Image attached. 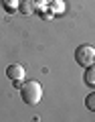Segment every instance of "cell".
<instances>
[{"mask_svg":"<svg viewBox=\"0 0 95 122\" xmlns=\"http://www.w3.org/2000/svg\"><path fill=\"white\" fill-rule=\"evenodd\" d=\"M20 98L24 104L28 106H35L41 102V98H43V86H41L39 81H26L24 86L20 87Z\"/></svg>","mask_w":95,"mask_h":122,"instance_id":"6da1fadb","label":"cell"},{"mask_svg":"<svg viewBox=\"0 0 95 122\" xmlns=\"http://www.w3.org/2000/svg\"><path fill=\"white\" fill-rule=\"evenodd\" d=\"M75 61H77L81 67H89L95 65V49L91 45H79L75 49Z\"/></svg>","mask_w":95,"mask_h":122,"instance_id":"7a4b0ae2","label":"cell"},{"mask_svg":"<svg viewBox=\"0 0 95 122\" xmlns=\"http://www.w3.org/2000/svg\"><path fill=\"white\" fill-rule=\"evenodd\" d=\"M6 75H8V79H10V81L20 83L22 79H24V67H22V65H18V63H12V65H8V67H6Z\"/></svg>","mask_w":95,"mask_h":122,"instance_id":"3957f363","label":"cell"},{"mask_svg":"<svg viewBox=\"0 0 95 122\" xmlns=\"http://www.w3.org/2000/svg\"><path fill=\"white\" fill-rule=\"evenodd\" d=\"M35 10H36V2H35V0H18V12L32 14Z\"/></svg>","mask_w":95,"mask_h":122,"instance_id":"277c9868","label":"cell"},{"mask_svg":"<svg viewBox=\"0 0 95 122\" xmlns=\"http://www.w3.org/2000/svg\"><path fill=\"white\" fill-rule=\"evenodd\" d=\"M83 81H85V86L95 87V65L85 67V73H83Z\"/></svg>","mask_w":95,"mask_h":122,"instance_id":"5b68a950","label":"cell"},{"mask_svg":"<svg viewBox=\"0 0 95 122\" xmlns=\"http://www.w3.org/2000/svg\"><path fill=\"white\" fill-rule=\"evenodd\" d=\"M2 6H4L6 12H16L18 10V0H2Z\"/></svg>","mask_w":95,"mask_h":122,"instance_id":"8992f818","label":"cell"},{"mask_svg":"<svg viewBox=\"0 0 95 122\" xmlns=\"http://www.w3.org/2000/svg\"><path fill=\"white\" fill-rule=\"evenodd\" d=\"M85 106L91 110V112H95V92H91L89 96L85 98Z\"/></svg>","mask_w":95,"mask_h":122,"instance_id":"52a82bcc","label":"cell"},{"mask_svg":"<svg viewBox=\"0 0 95 122\" xmlns=\"http://www.w3.org/2000/svg\"><path fill=\"white\" fill-rule=\"evenodd\" d=\"M51 10H53V12H61V10H63V2L53 0V2H51Z\"/></svg>","mask_w":95,"mask_h":122,"instance_id":"ba28073f","label":"cell"}]
</instances>
